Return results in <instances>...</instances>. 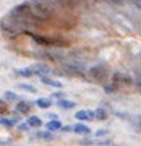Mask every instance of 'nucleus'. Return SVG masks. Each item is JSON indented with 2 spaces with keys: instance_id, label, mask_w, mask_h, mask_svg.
Instances as JSON below:
<instances>
[{
  "instance_id": "obj_19",
  "label": "nucleus",
  "mask_w": 141,
  "mask_h": 146,
  "mask_svg": "<svg viewBox=\"0 0 141 146\" xmlns=\"http://www.w3.org/2000/svg\"><path fill=\"white\" fill-rule=\"evenodd\" d=\"M10 140H0V145H10Z\"/></svg>"
},
{
  "instance_id": "obj_8",
  "label": "nucleus",
  "mask_w": 141,
  "mask_h": 146,
  "mask_svg": "<svg viewBox=\"0 0 141 146\" xmlns=\"http://www.w3.org/2000/svg\"><path fill=\"white\" fill-rule=\"evenodd\" d=\"M37 107H41V109H49L50 106H52V102H50V99H46V98H41V99L36 101Z\"/></svg>"
},
{
  "instance_id": "obj_2",
  "label": "nucleus",
  "mask_w": 141,
  "mask_h": 146,
  "mask_svg": "<svg viewBox=\"0 0 141 146\" xmlns=\"http://www.w3.org/2000/svg\"><path fill=\"white\" fill-rule=\"evenodd\" d=\"M31 70H32V73H36V75H39V76H46V75H49V73H50V68L47 67V65H42V63L32 65Z\"/></svg>"
},
{
  "instance_id": "obj_15",
  "label": "nucleus",
  "mask_w": 141,
  "mask_h": 146,
  "mask_svg": "<svg viewBox=\"0 0 141 146\" xmlns=\"http://www.w3.org/2000/svg\"><path fill=\"white\" fill-rule=\"evenodd\" d=\"M5 99L7 101H18V96L15 93H11V91H7L5 93Z\"/></svg>"
},
{
  "instance_id": "obj_22",
  "label": "nucleus",
  "mask_w": 141,
  "mask_h": 146,
  "mask_svg": "<svg viewBox=\"0 0 141 146\" xmlns=\"http://www.w3.org/2000/svg\"><path fill=\"white\" fill-rule=\"evenodd\" d=\"M135 2V5L138 7V8H141V0H133Z\"/></svg>"
},
{
  "instance_id": "obj_14",
  "label": "nucleus",
  "mask_w": 141,
  "mask_h": 146,
  "mask_svg": "<svg viewBox=\"0 0 141 146\" xmlns=\"http://www.w3.org/2000/svg\"><path fill=\"white\" fill-rule=\"evenodd\" d=\"M20 88L24 89V91H28V93H36V91H37L36 86H31V84H21Z\"/></svg>"
},
{
  "instance_id": "obj_18",
  "label": "nucleus",
  "mask_w": 141,
  "mask_h": 146,
  "mask_svg": "<svg viewBox=\"0 0 141 146\" xmlns=\"http://www.w3.org/2000/svg\"><path fill=\"white\" fill-rule=\"evenodd\" d=\"M104 135H107V131H105V130H101V131L96 133V136H104Z\"/></svg>"
},
{
  "instance_id": "obj_9",
  "label": "nucleus",
  "mask_w": 141,
  "mask_h": 146,
  "mask_svg": "<svg viewBox=\"0 0 141 146\" xmlns=\"http://www.w3.org/2000/svg\"><path fill=\"white\" fill-rule=\"evenodd\" d=\"M73 131L75 133H81V135H86V133H89V128L86 125H83V123H76V125L73 127Z\"/></svg>"
},
{
  "instance_id": "obj_11",
  "label": "nucleus",
  "mask_w": 141,
  "mask_h": 146,
  "mask_svg": "<svg viewBox=\"0 0 141 146\" xmlns=\"http://www.w3.org/2000/svg\"><path fill=\"white\" fill-rule=\"evenodd\" d=\"M16 75L24 76V78H29V76H32V70L31 68H20V70H16Z\"/></svg>"
},
{
  "instance_id": "obj_10",
  "label": "nucleus",
  "mask_w": 141,
  "mask_h": 146,
  "mask_svg": "<svg viewBox=\"0 0 141 146\" xmlns=\"http://www.w3.org/2000/svg\"><path fill=\"white\" fill-rule=\"evenodd\" d=\"M28 123H29V127H34V128H39V127L42 125V120L39 119V117H29V120H28Z\"/></svg>"
},
{
  "instance_id": "obj_17",
  "label": "nucleus",
  "mask_w": 141,
  "mask_h": 146,
  "mask_svg": "<svg viewBox=\"0 0 141 146\" xmlns=\"http://www.w3.org/2000/svg\"><path fill=\"white\" fill-rule=\"evenodd\" d=\"M28 128H29V123H20V130H23V131H26Z\"/></svg>"
},
{
  "instance_id": "obj_3",
  "label": "nucleus",
  "mask_w": 141,
  "mask_h": 146,
  "mask_svg": "<svg viewBox=\"0 0 141 146\" xmlns=\"http://www.w3.org/2000/svg\"><path fill=\"white\" fill-rule=\"evenodd\" d=\"M75 117L78 120H91V119H94V112L93 110H78L75 114Z\"/></svg>"
},
{
  "instance_id": "obj_21",
  "label": "nucleus",
  "mask_w": 141,
  "mask_h": 146,
  "mask_svg": "<svg viewBox=\"0 0 141 146\" xmlns=\"http://www.w3.org/2000/svg\"><path fill=\"white\" fill-rule=\"evenodd\" d=\"M54 98H58V99H60V98H63V93H55L54 94Z\"/></svg>"
},
{
  "instance_id": "obj_1",
  "label": "nucleus",
  "mask_w": 141,
  "mask_h": 146,
  "mask_svg": "<svg viewBox=\"0 0 141 146\" xmlns=\"http://www.w3.org/2000/svg\"><path fill=\"white\" fill-rule=\"evenodd\" d=\"M63 68L73 75H84L86 73V67L83 63H63Z\"/></svg>"
},
{
  "instance_id": "obj_13",
  "label": "nucleus",
  "mask_w": 141,
  "mask_h": 146,
  "mask_svg": "<svg viewBox=\"0 0 141 146\" xmlns=\"http://www.w3.org/2000/svg\"><path fill=\"white\" fill-rule=\"evenodd\" d=\"M0 123H2L3 127H8V128H10V127H13L16 123V120H13V119H0Z\"/></svg>"
},
{
  "instance_id": "obj_16",
  "label": "nucleus",
  "mask_w": 141,
  "mask_h": 146,
  "mask_svg": "<svg viewBox=\"0 0 141 146\" xmlns=\"http://www.w3.org/2000/svg\"><path fill=\"white\" fill-rule=\"evenodd\" d=\"M37 138H44V140H52V135L49 133V131H46V133H37Z\"/></svg>"
},
{
  "instance_id": "obj_7",
  "label": "nucleus",
  "mask_w": 141,
  "mask_h": 146,
  "mask_svg": "<svg viewBox=\"0 0 141 146\" xmlns=\"http://www.w3.org/2000/svg\"><path fill=\"white\" fill-rule=\"evenodd\" d=\"M16 110H18V112H21V114H28V112L31 110V106L23 101V102H18V104H16Z\"/></svg>"
},
{
  "instance_id": "obj_6",
  "label": "nucleus",
  "mask_w": 141,
  "mask_h": 146,
  "mask_svg": "<svg viewBox=\"0 0 141 146\" xmlns=\"http://www.w3.org/2000/svg\"><path fill=\"white\" fill-rule=\"evenodd\" d=\"M47 130L50 131H57V130H62V123L58 122V120H50V122H47Z\"/></svg>"
},
{
  "instance_id": "obj_20",
  "label": "nucleus",
  "mask_w": 141,
  "mask_h": 146,
  "mask_svg": "<svg viewBox=\"0 0 141 146\" xmlns=\"http://www.w3.org/2000/svg\"><path fill=\"white\" fill-rule=\"evenodd\" d=\"M107 2H110V3H115V5H118V3H122V0H107Z\"/></svg>"
},
{
  "instance_id": "obj_12",
  "label": "nucleus",
  "mask_w": 141,
  "mask_h": 146,
  "mask_svg": "<svg viewBox=\"0 0 141 146\" xmlns=\"http://www.w3.org/2000/svg\"><path fill=\"white\" fill-rule=\"evenodd\" d=\"M94 117L97 120H105L107 119V112H105L104 109H97L96 112H94Z\"/></svg>"
},
{
  "instance_id": "obj_5",
  "label": "nucleus",
  "mask_w": 141,
  "mask_h": 146,
  "mask_svg": "<svg viewBox=\"0 0 141 146\" xmlns=\"http://www.w3.org/2000/svg\"><path fill=\"white\" fill-rule=\"evenodd\" d=\"M41 81L44 84H49V86H54V88H62V83L57 81V80H52V78H47V76H41Z\"/></svg>"
},
{
  "instance_id": "obj_4",
  "label": "nucleus",
  "mask_w": 141,
  "mask_h": 146,
  "mask_svg": "<svg viewBox=\"0 0 141 146\" xmlns=\"http://www.w3.org/2000/svg\"><path fill=\"white\" fill-rule=\"evenodd\" d=\"M75 104H76V102H73V101H68V99H63V98H60V99H58V102H57V106H58V107H62V109H73Z\"/></svg>"
},
{
  "instance_id": "obj_23",
  "label": "nucleus",
  "mask_w": 141,
  "mask_h": 146,
  "mask_svg": "<svg viewBox=\"0 0 141 146\" xmlns=\"http://www.w3.org/2000/svg\"><path fill=\"white\" fill-rule=\"evenodd\" d=\"M2 106H3V104H2V101H0V107H2Z\"/></svg>"
}]
</instances>
